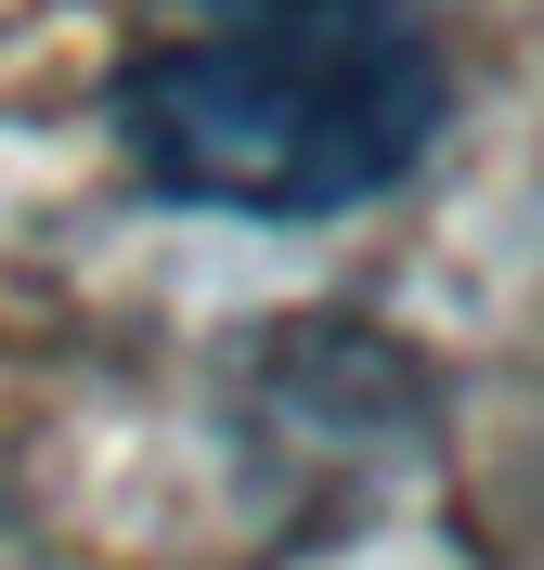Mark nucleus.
Returning a JSON list of instances; mask_svg holds the SVG:
<instances>
[{
    "label": "nucleus",
    "instance_id": "1",
    "mask_svg": "<svg viewBox=\"0 0 544 570\" xmlns=\"http://www.w3.org/2000/svg\"><path fill=\"white\" fill-rule=\"evenodd\" d=\"M454 117L415 0H144L117 52V142L169 208L337 220L376 208Z\"/></svg>",
    "mask_w": 544,
    "mask_h": 570
}]
</instances>
